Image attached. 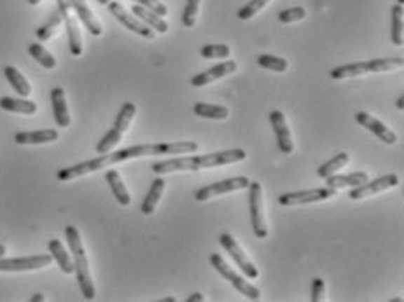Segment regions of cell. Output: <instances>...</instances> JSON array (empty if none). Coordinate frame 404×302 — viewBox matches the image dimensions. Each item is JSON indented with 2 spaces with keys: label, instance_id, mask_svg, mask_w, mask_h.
<instances>
[{
  "label": "cell",
  "instance_id": "obj_1",
  "mask_svg": "<svg viewBox=\"0 0 404 302\" xmlns=\"http://www.w3.org/2000/svg\"><path fill=\"white\" fill-rule=\"evenodd\" d=\"M200 149L196 142H170V144H144V145H133V147H126L118 152H107V154H100L98 158L90 159V161L79 163L70 168H63L58 172V180L62 182H69V180L79 179V177L88 175V173H95L98 170H104L107 166L118 165V163L130 161V159L137 158H147V156H184L193 154Z\"/></svg>",
  "mask_w": 404,
  "mask_h": 302
},
{
  "label": "cell",
  "instance_id": "obj_2",
  "mask_svg": "<svg viewBox=\"0 0 404 302\" xmlns=\"http://www.w3.org/2000/svg\"><path fill=\"white\" fill-rule=\"evenodd\" d=\"M247 159V152L243 149H231V151L212 152L205 156H193V158H175L165 159L152 165V172L156 175H166L173 172H198L201 168H214V166L236 165Z\"/></svg>",
  "mask_w": 404,
  "mask_h": 302
},
{
  "label": "cell",
  "instance_id": "obj_3",
  "mask_svg": "<svg viewBox=\"0 0 404 302\" xmlns=\"http://www.w3.org/2000/svg\"><path fill=\"white\" fill-rule=\"evenodd\" d=\"M67 243H69L70 254H72V262H74V273L77 276V283H79L81 294H83L84 299L93 301L97 292H95L93 280H91L90 273V262H88L86 250H84L83 240H81V234L77 231V227L67 226L65 229Z\"/></svg>",
  "mask_w": 404,
  "mask_h": 302
},
{
  "label": "cell",
  "instance_id": "obj_4",
  "mask_svg": "<svg viewBox=\"0 0 404 302\" xmlns=\"http://www.w3.org/2000/svg\"><path fill=\"white\" fill-rule=\"evenodd\" d=\"M404 60L403 58H377L370 60V62L361 63H349V65L336 67L329 72V77L335 81L349 79V77H361L366 74H384L392 72L396 69H403Z\"/></svg>",
  "mask_w": 404,
  "mask_h": 302
},
{
  "label": "cell",
  "instance_id": "obj_5",
  "mask_svg": "<svg viewBox=\"0 0 404 302\" xmlns=\"http://www.w3.org/2000/svg\"><path fill=\"white\" fill-rule=\"evenodd\" d=\"M135 114H137V105H135L133 102H126L125 105L121 107L118 117H116L114 126H112L97 144L98 154H107V152H111L112 149L121 142L123 135L128 131L130 124H132Z\"/></svg>",
  "mask_w": 404,
  "mask_h": 302
},
{
  "label": "cell",
  "instance_id": "obj_6",
  "mask_svg": "<svg viewBox=\"0 0 404 302\" xmlns=\"http://www.w3.org/2000/svg\"><path fill=\"white\" fill-rule=\"evenodd\" d=\"M210 264H212V268H214L215 271H217L219 275L222 276V278L228 280V282L231 283V285L235 287V289L238 290L242 296H245L247 299H250V301H260L261 299V290L257 289L256 285H252V283L247 282L243 276H240L238 273L235 271V269L229 268V264L224 261V257H222V255L212 254L210 255Z\"/></svg>",
  "mask_w": 404,
  "mask_h": 302
},
{
  "label": "cell",
  "instance_id": "obj_7",
  "mask_svg": "<svg viewBox=\"0 0 404 302\" xmlns=\"http://www.w3.org/2000/svg\"><path fill=\"white\" fill-rule=\"evenodd\" d=\"M249 208L250 219H252V229L260 240L268 238L267 215H264V201H263V186L260 182L249 184Z\"/></svg>",
  "mask_w": 404,
  "mask_h": 302
},
{
  "label": "cell",
  "instance_id": "obj_8",
  "mask_svg": "<svg viewBox=\"0 0 404 302\" xmlns=\"http://www.w3.org/2000/svg\"><path fill=\"white\" fill-rule=\"evenodd\" d=\"M56 4H58V11L60 14H62L63 23H65L67 35H69L70 53H72V56H81L83 55V39H81V30L79 25H77L76 13H74L69 0H56Z\"/></svg>",
  "mask_w": 404,
  "mask_h": 302
},
{
  "label": "cell",
  "instance_id": "obj_9",
  "mask_svg": "<svg viewBox=\"0 0 404 302\" xmlns=\"http://www.w3.org/2000/svg\"><path fill=\"white\" fill-rule=\"evenodd\" d=\"M107 6H109V13H111L112 16H114L116 20H118L119 23L123 25V27H126L128 30H132L133 34L140 35V37L147 39V41H152V39L156 37V32L152 30L151 27H147L145 23H142V21L138 20L137 16H133V14L130 13V11L126 9L125 6H123V4L111 0Z\"/></svg>",
  "mask_w": 404,
  "mask_h": 302
},
{
  "label": "cell",
  "instance_id": "obj_10",
  "mask_svg": "<svg viewBox=\"0 0 404 302\" xmlns=\"http://www.w3.org/2000/svg\"><path fill=\"white\" fill-rule=\"evenodd\" d=\"M219 243H221V247L231 255V259L236 262V266L245 273L247 278L250 280L260 278V269H257L256 266H254V262L247 257V254L242 250L238 241H236L231 234H221V236H219Z\"/></svg>",
  "mask_w": 404,
  "mask_h": 302
},
{
  "label": "cell",
  "instance_id": "obj_11",
  "mask_svg": "<svg viewBox=\"0 0 404 302\" xmlns=\"http://www.w3.org/2000/svg\"><path fill=\"white\" fill-rule=\"evenodd\" d=\"M250 180L247 177H233V179L228 180H221V182L210 184V186L201 187L196 193V201H208L212 198L222 196V194H229V193H236V191H245L249 189Z\"/></svg>",
  "mask_w": 404,
  "mask_h": 302
},
{
  "label": "cell",
  "instance_id": "obj_12",
  "mask_svg": "<svg viewBox=\"0 0 404 302\" xmlns=\"http://www.w3.org/2000/svg\"><path fill=\"white\" fill-rule=\"evenodd\" d=\"M336 196V189L331 187H317L310 191H299V193H285L278 198V203L282 206H299V205H311V203L328 201Z\"/></svg>",
  "mask_w": 404,
  "mask_h": 302
},
{
  "label": "cell",
  "instance_id": "obj_13",
  "mask_svg": "<svg viewBox=\"0 0 404 302\" xmlns=\"http://www.w3.org/2000/svg\"><path fill=\"white\" fill-rule=\"evenodd\" d=\"M399 184V177L396 173H389V175L380 177L377 180H368L366 184H361V186H356L352 191H350L349 198L350 200L357 201V200H366V198L375 196V194H380L384 191L394 189Z\"/></svg>",
  "mask_w": 404,
  "mask_h": 302
},
{
  "label": "cell",
  "instance_id": "obj_14",
  "mask_svg": "<svg viewBox=\"0 0 404 302\" xmlns=\"http://www.w3.org/2000/svg\"><path fill=\"white\" fill-rule=\"evenodd\" d=\"M51 255H32V257L4 259L0 257V273H23L48 268L51 264Z\"/></svg>",
  "mask_w": 404,
  "mask_h": 302
},
{
  "label": "cell",
  "instance_id": "obj_15",
  "mask_svg": "<svg viewBox=\"0 0 404 302\" xmlns=\"http://www.w3.org/2000/svg\"><path fill=\"white\" fill-rule=\"evenodd\" d=\"M236 69H238V63H236L235 60H226V62L208 69L207 72H201L198 74V76H194L193 79H191V86L193 88L208 86V84L215 83V81L222 79V77H228L231 76V74H235Z\"/></svg>",
  "mask_w": 404,
  "mask_h": 302
},
{
  "label": "cell",
  "instance_id": "obj_16",
  "mask_svg": "<svg viewBox=\"0 0 404 302\" xmlns=\"http://www.w3.org/2000/svg\"><path fill=\"white\" fill-rule=\"evenodd\" d=\"M269 123H271L273 131H275L276 142H278V149L283 154H292L294 152V142L290 137V130L287 126V121L283 112L280 110H271L269 112Z\"/></svg>",
  "mask_w": 404,
  "mask_h": 302
},
{
  "label": "cell",
  "instance_id": "obj_17",
  "mask_svg": "<svg viewBox=\"0 0 404 302\" xmlns=\"http://www.w3.org/2000/svg\"><path fill=\"white\" fill-rule=\"evenodd\" d=\"M356 121L361 124L363 128H366L368 131L375 135L377 138H380L382 142H385L387 145H394L398 142V135L391 130L389 126H385L382 121H378L377 117H373L368 112H357L356 114Z\"/></svg>",
  "mask_w": 404,
  "mask_h": 302
},
{
  "label": "cell",
  "instance_id": "obj_18",
  "mask_svg": "<svg viewBox=\"0 0 404 302\" xmlns=\"http://www.w3.org/2000/svg\"><path fill=\"white\" fill-rule=\"evenodd\" d=\"M70 6H72L74 13L79 18L81 23L86 27V30L90 32L95 37H100L104 28H102V23L97 20V16L93 14V11L90 9V6L86 4V0H69Z\"/></svg>",
  "mask_w": 404,
  "mask_h": 302
},
{
  "label": "cell",
  "instance_id": "obj_19",
  "mask_svg": "<svg viewBox=\"0 0 404 302\" xmlns=\"http://www.w3.org/2000/svg\"><path fill=\"white\" fill-rule=\"evenodd\" d=\"M56 140H58V131L51 128L39 131H20L14 135V142L20 145H42Z\"/></svg>",
  "mask_w": 404,
  "mask_h": 302
},
{
  "label": "cell",
  "instance_id": "obj_20",
  "mask_svg": "<svg viewBox=\"0 0 404 302\" xmlns=\"http://www.w3.org/2000/svg\"><path fill=\"white\" fill-rule=\"evenodd\" d=\"M51 105L56 124H58L60 128H69L70 126L69 105H67L65 91H63L62 88H55V90L51 91Z\"/></svg>",
  "mask_w": 404,
  "mask_h": 302
},
{
  "label": "cell",
  "instance_id": "obj_21",
  "mask_svg": "<svg viewBox=\"0 0 404 302\" xmlns=\"http://www.w3.org/2000/svg\"><path fill=\"white\" fill-rule=\"evenodd\" d=\"M328 187L331 189H343V187H356L361 186V184H366L370 180V175L366 172H354L349 173V175H335L332 173L331 177H328Z\"/></svg>",
  "mask_w": 404,
  "mask_h": 302
},
{
  "label": "cell",
  "instance_id": "obj_22",
  "mask_svg": "<svg viewBox=\"0 0 404 302\" xmlns=\"http://www.w3.org/2000/svg\"><path fill=\"white\" fill-rule=\"evenodd\" d=\"M132 13L138 18V20L142 21V23H145L147 27H151L152 30L158 32V34H166V32H168V28H170L168 23H166V21L163 20L161 16H158L156 13H152V11L145 9V7L135 4V6L132 7Z\"/></svg>",
  "mask_w": 404,
  "mask_h": 302
},
{
  "label": "cell",
  "instance_id": "obj_23",
  "mask_svg": "<svg viewBox=\"0 0 404 302\" xmlns=\"http://www.w3.org/2000/svg\"><path fill=\"white\" fill-rule=\"evenodd\" d=\"M105 180H107L109 187H111L112 194H114V198L118 200L119 205L130 206L132 198H130V193H128V189H126V186L123 184L121 175H119L116 170H109V172L105 173Z\"/></svg>",
  "mask_w": 404,
  "mask_h": 302
},
{
  "label": "cell",
  "instance_id": "obj_24",
  "mask_svg": "<svg viewBox=\"0 0 404 302\" xmlns=\"http://www.w3.org/2000/svg\"><path fill=\"white\" fill-rule=\"evenodd\" d=\"M0 107L7 112L25 114V116H34L37 112V103L32 100H25V98H13L4 97L0 98Z\"/></svg>",
  "mask_w": 404,
  "mask_h": 302
},
{
  "label": "cell",
  "instance_id": "obj_25",
  "mask_svg": "<svg viewBox=\"0 0 404 302\" xmlns=\"http://www.w3.org/2000/svg\"><path fill=\"white\" fill-rule=\"evenodd\" d=\"M163 191H165V180H163L161 177H158V179H154V182L151 184V189H149L147 196H145L144 201H142L140 210L144 215H151V213H154L156 206H158V203L163 196Z\"/></svg>",
  "mask_w": 404,
  "mask_h": 302
},
{
  "label": "cell",
  "instance_id": "obj_26",
  "mask_svg": "<svg viewBox=\"0 0 404 302\" xmlns=\"http://www.w3.org/2000/svg\"><path fill=\"white\" fill-rule=\"evenodd\" d=\"M49 254H51V257L55 259L56 262H58V266H60V269H62L65 275H72L74 273V262H72V259H70V255H69V252L63 248V245H62V241L60 240H51L49 241Z\"/></svg>",
  "mask_w": 404,
  "mask_h": 302
},
{
  "label": "cell",
  "instance_id": "obj_27",
  "mask_svg": "<svg viewBox=\"0 0 404 302\" xmlns=\"http://www.w3.org/2000/svg\"><path fill=\"white\" fill-rule=\"evenodd\" d=\"M194 116L203 117V119L212 121H224L228 119L229 109L224 105H214V103H196L193 109Z\"/></svg>",
  "mask_w": 404,
  "mask_h": 302
},
{
  "label": "cell",
  "instance_id": "obj_28",
  "mask_svg": "<svg viewBox=\"0 0 404 302\" xmlns=\"http://www.w3.org/2000/svg\"><path fill=\"white\" fill-rule=\"evenodd\" d=\"M4 76H6V79L9 81L13 90L16 91L21 98L30 97L32 86L28 84V81L25 79V76L20 72V70L14 69V67H6V69H4Z\"/></svg>",
  "mask_w": 404,
  "mask_h": 302
},
{
  "label": "cell",
  "instance_id": "obj_29",
  "mask_svg": "<svg viewBox=\"0 0 404 302\" xmlns=\"http://www.w3.org/2000/svg\"><path fill=\"white\" fill-rule=\"evenodd\" d=\"M350 161V156L346 154V152H339L338 156H335L332 159H329L328 163H324V165L321 166V168L317 170V175L321 177V179H328V177H331L332 173L339 172V170L345 168L346 165H349Z\"/></svg>",
  "mask_w": 404,
  "mask_h": 302
},
{
  "label": "cell",
  "instance_id": "obj_30",
  "mask_svg": "<svg viewBox=\"0 0 404 302\" xmlns=\"http://www.w3.org/2000/svg\"><path fill=\"white\" fill-rule=\"evenodd\" d=\"M403 16H404V9L401 4H396L394 7H392V30H391V37H392V44L394 46H403L404 41H403V28H404V23H403Z\"/></svg>",
  "mask_w": 404,
  "mask_h": 302
},
{
  "label": "cell",
  "instance_id": "obj_31",
  "mask_svg": "<svg viewBox=\"0 0 404 302\" xmlns=\"http://www.w3.org/2000/svg\"><path fill=\"white\" fill-rule=\"evenodd\" d=\"M28 53H30L32 58H34L35 62L39 63V65L44 67V69L53 70L56 67V58L48 51V49L44 48V46L35 44L34 42V44L28 46Z\"/></svg>",
  "mask_w": 404,
  "mask_h": 302
},
{
  "label": "cell",
  "instance_id": "obj_32",
  "mask_svg": "<svg viewBox=\"0 0 404 302\" xmlns=\"http://www.w3.org/2000/svg\"><path fill=\"white\" fill-rule=\"evenodd\" d=\"M63 20H62V14H60V11L56 9L55 13L51 14V18H49V21L46 25H42L41 28L37 30V39L41 42H46L49 41V39L53 37V35L56 34V32L60 30V27H62Z\"/></svg>",
  "mask_w": 404,
  "mask_h": 302
},
{
  "label": "cell",
  "instance_id": "obj_33",
  "mask_svg": "<svg viewBox=\"0 0 404 302\" xmlns=\"http://www.w3.org/2000/svg\"><path fill=\"white\" fill-rule=\"evenodd\" d=\"M200 55L205 60H224L231 56V48L228 44H207L201 48Z\"/></svg>",
  "mask_w": 404,
  "mask_h": 302
},
{
  "label": "cell",
  "instance_id": "obj_34",
  "mask_svg": "<svg viewBox=\"0 0 404 302\" xmlns=\"http://www.w3.org/2000/svg\"><path fill=\"white\" fill-rule=\"evenodd\" d=\"M257 65L261 69L273 70V72H285L289 63H287L285 58H280V56H273V55H260L257 58Z\"/></svg>",
  "mask_w": 404,
  "mask_h": 302
},
{
  "label": "cell",
  "instance_id": "obj_35",
  "mask_svg": "<svg viewBox=\"0 0 404 302\" xmlns=\"http://www.w3.org/2000/svg\"><path fill=\"white\" fill-rule=\"evenodd\" d=\"M200 6L201 0H187L186 9L182 14V25L186 28H193L196 25L198 14H200Z\"/></svg>",
  "mask_w": 404,
  "mask_h": 302
},
{
  "label": "cell",
  "instance_id": "obj_36",
  "mask_svg": "<svg viewBox=\"0 0 404 302\" xmlns=\"http://www.w3.org/2000/svg\"><path fill=\"white\" fill-rule=\"evenodd\" d=\"M269 2H271V0H250V2H247L245 6L238 11V18L242 21L250 20V18L256 16L260 11H263Z\"/></svg>",
  "mask_w": 404,
  "mask_h": 302
},
{
  "label": "cell",
  "instance_id": "obj_37",
  "mask_svg": "<svg viewBox=\"0 0 404 302\" xmlns=\"http://www.w3.org/2000/svg\"><path fill=\"white\" fill-rule=\"evenodd\" d=\"M307 18V9L304 7H290V9H283L278 13V21L283 25L296 23Z\"/></svg>",
  "mask_w": 404,
  "mask_h": 302
},
{
  "label": "cell",
  "instance_id": "obj_38",
  "mask_svg": "<svg viewBox=\"0 0 404 302\" xmlns=\"http://www.w3.org/2000/svg\"><path fill=\"white\" fill-rule=\"evenodd\" d=\"M132 2H137L138 6L152 11V13H156L158 16H161V18L168 16V7H166L163 2H159V0H132Z\"/></svg>",
  "mask_w": 404,
  "mask_h": 302
},
{
  "label": "cell",
  "instance_id": "obj_39",
  "mask_svg": "<svg viewBox=\"0 0 404 302\" xmlns=\"http://www.w3.org/2000/svg\"><path fill=\"white\" fill-rule=\"evenodd\" d=\"M325 299V282L322 278L311 280V302H322Z\"/></svg>",
  "mask_w": 404,
  "mask_h": 302
},
{
  "label": "cell",
  "instance_id": "obj_40",
  "mask_svg": "<svg viewBox=\"0 0 404 302\" xmlns=\"http://www.w3.org/2000/svg\"><path fill=\"white\" fill-rule=\"evenodd\" d=\"M203 301H205V297L201 296V294H198V292L193 294V296H189L186 299V302H203Z\"/></svg>",
  "mask_w": 404,
  "mask_h": 302
},
{
  "label": "cell",
  "instance_id": "obj_41",
  "mask_svg": "<svg viewBox=\"0 0 404 302\" xmlns=\"http://www.w3.org/2000/svg\"><path fill=\"white\" fill-rule=\"evenodd\" d=\"M30 301L32 302H42V301H44V296H42V294H35V296L32 297Z\"/></svg>",
  "mask_w": 404,
  "mask_h": 302
},
{
  "label": "cell",
  "instance_id": "obj_42",
  "mask_svg": "<svg viewBox=\"0 0 404 302\" xmlns=\"http://www.w3.org/2000/svg\"><path fill=\"white\" fill-rule=\"evenodd\" d=\"M403 100H404V97L401 95V97L398 98V102H396V107H398L399 110H403V109H404V102H403Z\"/></svg>",
  "mask_w": 404,
  "mask_h": 302
},
{
  "label": "cell",
  "instance_id": "obj_43",
  "mask_svg": "<svg viewBox=\"0 0 404 302\" xmlns=\"http://www.w3.org/2000/svg\"><path fill=\"white\" fill-rule=\"evenodd\" d=\"M6 247H4V245H0V257H4V255H6Z\"/></svg>",
  "mask_w": 404,
  "mask_h": 302
},
{
  "label": "cell",
  "instance_id": "obj_44",
  "mask_svg": "<svg viewBox=\"0 0 404 302\" xmlns=\"http://www.w3.org/2000/svg\"><path fill=\"white\" fill-rule=\"evenodd\" d=\"M42 0H28V4H30V6H37V4H41Z\"/></svg>",
  "mask_w": 404,
  "mask_h": 302
},
{
  "label": "cell",
  "instance_id": "obj_45",
  "mask_svg": "<svg viewBox=\"0 0 404 302\" xmlns=\"http://www.w3.org/2000/svg\"><path fill=\"white\" fill-rule=\"evenodd\" d=\"M161 302H175V297H165V299H161Z\"/></svg>",
  "mask_w": 404,
  "mask_h": 302
},
{
  "label": "cell",
  "instance_id": "obj_46",
  "mask_svg": "<svg viewBox=\"0 0 404 302\" xmlns=\"http://www.w3.org/2000/svg\"><path fill=\"white\" fill-rule=\"evenodd\" d=\"M109 2H111V0H98V4H102V6H107Z\"/></svg>",
  "mask_w": 404,
  "mask_h": 302
},
{
  "label": "cell",
  "instance_id": "obj_47",
  "mask_svg": "<svg viewBox=\"0 0 404 302\" xmlns=\"http://www.w3.org/2000/svg\"><path fill=\"white\" fill-rule=\"evenodd\" d=\"M392 302H403L401 297H396V299H392Z\"/></svg>",
  "mask_w": 404,
  "mask_h": 302
},
{
  "label": "cell",
  "instance_id": "obj_48",
  "mask_svg": "<svg viewBox=\"0 0 404 302\" xmlns=\"http://www.w3.org/2000/svg\"><path fill=\"white\" fill-rule=\"evenodd\" d=\"M398 4H401V6H403V4H404V0H398Z\"/></svg>",
  "mask_w": 404,
  "mask_h": 302
}]
</instances>
